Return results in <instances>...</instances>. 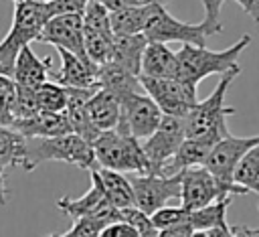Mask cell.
I'll list each match as a JSON object with an SVG mask.
<instances>
[{
  "label": "cell",
  "mask_w": 259,
  "mask_h": 237,
  "mask_svg": "<svg viewBox=\"0 0 259 237\" xmlns=\"http://www.w3.org/2000/svg\"><path fill=\"white\" fill-rule=\"evenodd\" d=\"M176 53L164 43H148L142 53L140 75L152 79H166L176 77Z\"/></svg>",
  "instance_id": "cell-20"
},
{
  "label": "cell",
  "mask_w": 259,
  "mask_h": 237,
  "mask_svg": "<svg viewBox=\"0 0 259 237\" xmlns=\"http://www.w3.org/2000/svg\"><path fill=\"white\" fill-rule=\"evenodd\" d=\"M148 41L144 34H130V36H113L111 53L107 63H113L121 67L123 71L132 75H140V65H142V53L146 49Z\"/></svg>",
  "instance_id": "cell-21"
},
{
  "label": "cell",
  "mask_w": 259,
  "mask_h": 237,
  "mask_svg": "<svg viewBox=\"0 0 259 237\" xmlns=\"http://www.w3.org/2000/svg\"><path fill=\"white\" fill-rule=\"evenodd\" d=\"M160 120H162L160 107L144 93V89L132 91L119 99V122L115 132L123 136H132L138 142H142L154 134Z\"/></svg>",
  "instance_id": "cell-9"
},
{
  "label": "cell",
  "mask_w": 259,
  "mask_h": 237,
  "mask_svg": "<svg viewBox=\"0 0 259 237\" xmlns=\"http://www.w3.org/2000/svg\"><path fill=\"white\" fill-rule=\"evenodd\" d=\"M14 2H22V0H14Z\"/></svg>",
  "instance_id": "cell-47"
},
{
  "label": "cell",
  "mask_w": 259,
  "mask_h": 237,
  "mask_svg": "<svg viewBox=\"0 0 259 237\" xmlns=\"http://www.w3.org/2000/svg\"><path fill=\"white\" fill-rule=\"evenodd\" d=\"M51 57L38 59L36 53L30 49V45L22 47L16 61H14V69H12V79L16 85L28 87V89H36L38 85H42L45 81H49V71H51Z\"/></svg>",
  "instance_id": "cell-17"
},
{
  "label": "cell",
  "mask_w": 259,
  "mask_h": 237,
  "mask_svg": "<svg viewBox=\"0 0 259 237\" xmlns=\"http://www.w3.org/2000/svg\"><path fill=\"white\" fill-rule=\"evenodd\" d=\"M127 2H130V6H152V4L166 6V2H170V0H127Z\"/></svg>",
  "instance_id": "cell-42"
},
{
  "label": "cell",
  "mask_w": 259,
  "mask_h": 237,
  "mask_svg": "<svg viewBox=\"0 0 259 237\" xmlns=\"http://www.w3.org/2000/svg\"><path fill=\"white\" fill-rule=\"evenodd\" d=\"M231 235H233V237H255V235H253V229H251V227H245V225H235V227H231Z\"/></svg>",
  "instance_id": "cell-40"
},
{
  "label": "cell",
  "mask_w": 259,
  "mask_h": 237,
  "mask_svg": "<svg viewBox=\"0 0 259 237\" xmlns=\"http://www.w3.org/2000/svg\"><path fill=\"white\" fill-rule=\"evenodd\" d=\"M93 156L99 168H107L121 174H148L150 166L142 152V144L132 138L123 136L115 130L99 134L93 142Z\"/></svg>",
  "instance_id": "cell-5"
},
{
  "label": "cell",
  "mask_w": 259,
  "mask_h": 237,
  "mask_svg": "<svg viewBox=\"0 0 259 237\" xmlns=\"http://www.w3.org/2000/svg\"><path fill=\"white\" fill-rule=\"evenodd\" d=\"M40 43H49L57 49L75 53L85 57L83 51V20L81 14H65V16H53L45 22L40 34Z\"/></svg>",
  "instance_id": "cell-14"
},
{
  "label": "cell",
  "mask_w": 259,
  "mask_h": 237,
  "mask_svg": "<svg viewBox=\"0 0 259 237\" xmlns=\"http://www.w3.org/2000/svg\"><path fill=\"white\" fill-rule=\"evenodd\" d=\"M8 186H6V178H4V170L0 168V205L8 203Z\"/></svg>",
  "instance_id": "cell-41"
},
{
  "label": "cell",
  "mask_w": 259,
  "mask_h": 237,
  "mask_svg": "<svg viewBox=\"0 0 259 237\" xmlns=\"http://www.w3.org/2000/svg\"><path fill=\"white\" fill-rule=\"evenodd\" d=\"M134 190V207L146 215L156 213L166 207L168 201L180 199V174L162 176V174H127Z\"/></svg>",
  "instance_id": "cell-11"
},
{
  "label": "cell",
  "mask_w": 259,
  "mask_h": 237,
  "mask_svg": "<svg viewBox=\"0 0 259 237\" xmlns=\"http://www.w3.org/2000/svg\"><path fill=\"white\" fill-rule=\"evenodd\" d=\"M95 172H97L99 182L103 186L105 199L109 201V205L113 209L121 211V209L134 207V190H132V184H130L127 174L113 172V170L99 168V166H95Z\"/></svg>",
  "instance_id": "cell-22"
},
{
  "label": "cell",
  "mask_w": 259,
  "mask_h": 237,
  "mask_svg": "<svg viewBox=\"0 0 259 237\" xmlns=\"http://www.w3.org/2000/svg\"><path fill=\"white\" fill-rule=\"evenodd\" d=\"M26 164V138H22L14 128L0 126V168Z\"/></svg>",
  "instance_id": "cell-25"
},
{
  "label": "cell",
  "mask_w": 259,
  "mask_h": 237,
  "mask_svg": "<svg viewBox=\"0 0 259 237\" xmlns=\"http://www.w3.org/2000/svg\"><path fill=\"white\" fill-rule=\"evenodd\" d=\"M51 160L67 162V164H73V166L83 168V170H93L97 166L91 144L73 132L63 134V136H55V138L26 140L24 172H32L38 164L51 162Z\"/></svg>",
  "instance_id": "cell-3"
},
{
  "label": "cell",
  "mask_w": 259,
  "mask_h": 237,
  "mask_svg": "<svg viewBox=\"0 0 259 237\" xmlns=\"http://www.w3.org/2000/svg\"><path fill=\"white\" fill-rule=\"evenodd\" d=\"M255 22H259V0H235Z\"/></svg>",
  "instance_id": "cell-38"
},
{
  "label": "cell",
  "mask_w": 259,
  "mask_h": 237,
  "mask_svg": "<svg viewBox=\"0 0 259 237\" xmlns=\"http://www.w3.org/2000/svg\"><path fill=\"white\" fill-rule=\"evenodd\" d=\"M231 199L233 196H225V199H219L202 209L188 211L186 223L192 227V231H208V229L227 225V207L231 205Z\"/></svg>",
  "instance_id": "cell-26"
},
{
  "label": "cell",
  "mask_w": 259,
  "mask_h": 237,
  "mask_svg": "<svg viewBox=\"0 0 259 237\" xmlns=\"http://www.w3.org/2000/svg\"><path fill=\"white\" fill-rule=\"evenodd\" d=\"M142 34L148 43L166 45L170 41H178L182 45H194V47H206V38L210 36L202 22H196V24L182 22L174 18L162 4L148 6L146 24H144Z\"/></svg>",
  "instance_id": "cell-6"
},
{
  "label": "cell",
  "mask_w": 259,
  "mask_h": 237,
  "mask_svg": "<svg viewBox=\"0 0 259 237\" xmlns=\"http://www.w3.org/2000/svg\"><path fill=\"white\" fill-rule=\"evenodd\" d=\"M103 225H107V223L95 221V219H77V221H73L69 231L51 233V235H45V237H97V233Z\"/></svg>",
  "instance_id": "cell-33"
},
{
  "label": "cell",
  "mask_w": 259,
  "mask_h": 237,
  "mask_svg": "<svg viewBox=\"0 0 259 237\" xmlns=\"http://www.w3.org/2000/svg\"><path fill=\"white\" fill-rule=\"evenodd\" d=\"M36 107L38 111H51V113H63L67 105V91L55 81H45L34 89Z\"/></svg>",
  "instance_id": "cell-28"
},
{
  "label": "cell",
  "mask_w": 259,
  "mask_h": 237,
  "mask_svg": "<svg viewBox=\"0 0 259 237\" xmlns=\"http://www.w3.org/2000/svg\"><path fill=\"white\" fill-rule=\"evenodd\" d=\"M36 97H34V89L16 85V97H14V120L20 117H28L32 113H36Z\"/></svg>",
  "instance_id": "cell-32"
},
{
  "label": "cell",
  "mask_w": 259,
  "mask_h": 237,
  "mask_svg": "<svg viewBox=\"0 0 259 237\" xmlns=\"http://www.w3.org/2000/svg\"><path fill=\"white\" fill-rule=\"evenodd\" d=\"M150 221L152 225L160 231V229H166V227H172V225H182L188 221V211L182 209L180 205L178 207H162L158 209L156 213L150 215Z\"/></svg>",
  "instance_id": "cell-30"
},
{
  "label": "cell",
  "mask_w": 259,
  "mask_h": 237,
  "mask_svg": "<svg viewBox=\"0 0 259 237\" xmlns=\"http://www.w3.org/2000/svg\"><path fill=\"white\" fill-rule=\"evenodd\" d=\"M97 237H138V231L125 221H113L99 229Z\"/></svg>",
  "instance_id": "cell-36"
},
{
  "label": "cell",
  "mask_w": 259,
  "mask_h": 237,
  "mask_svg": "<svg viewBox=\"0 0 259 237\" xmlns=\"http://www.w3.org/2000/svg\"><path fill=\"white\" fill-rule=\"evenodd\" d=\"M49 20L45 12V4L34 0L14 2V16L8 34L0 41V75L12 77L14 61L22 47L38 41V34Z\"/></svg>",
  "instance_id": "cell-4"
},
{
  "label": "cell",
  "mask_w": 259,
  "mask_h": 237,
  "mask_svg": "<svg viewBox=\"0 0 259 237\" xmlns=\"http://www.w3.org/2000/svg\"><path fill=\"white\" fill-rule=\"evenodd\" d=\"M190 237H204V231H192Z\"/></svg>",
  "instance_id": "cell-43"
},
{
  "label": "cell",
  "mask_w": 259,
  "mask_h": 237,
  "mask_svg": "<svg viewBox=\"0 0 259 237\" xmlns=\"http://www.w3.org/2000/svg\"><path fill=\"white\" fill-rule=\"evenodd\" d=\"M148 6H123L119 10L109 12V24L113 36H130L142 34L146 24Z\"/></svg>",
  "instance_id": "cell-24"
},
{
  "label": "cell",
  "mask_w": 259,
  "mask_h": 237,
  "mask_svg": "<svg viewBox=\"0 0 259 237\" xmlns=\"http://www.w3.org/2000/svg\"><path fill=\"white\" fill-rule=\"evenodd\" d=\"M89 0H51L45 2V12L49 18L65 16V14H83Z\"/></svg>",
  "instance_id": "cell-35"
},
{
  "label": "cell",
  "mask_w": 259,
  "mask_h": 237,
  "mask_svg": "<svg viewBox=\"0 0 259 237\" xmlns=\"http://www.w3.org/2000/svg\"><path fill=\"white\" fill-rule=\"evenodd\" d=\"M204 237H233V235H231V227L223 225V227H214V229L204 231Z\"/></svg>",
  "instance_id": "cell-39"
},
{
  "label": "cell",
  "mask_w": 259,
  "mask_h": 237,
  "mask_svg": "<svg viewBox=\"0 0 259 237\" xmlns=\"http://www.w3.org/2000/svg\"><path fill=\"white\" fill-rule=\"evenodd\" d=\"M233 182L243 186L247 192L259 194V144L245 152L233 170Z\"/></svg>",
  "instance_id": "cell-27"
},
{
  "label": "cell",
  "mask_w": 259,
  "mask_h": 237,
  "mask_svg": "<svg viewBox=\"0 0 259 237\" xmlns=\"http://www.w3.org/2000/svg\"><path fill=\"white\" fill-rule=\"evenodd\" d=\"M0 126H6V122H4V120H2V117H0Z\"/></svg>",
  "instance_id": "cell-46"
},
{
  "label": "cell",
  "mask_w": 259,
  "mask_h": 237,
  "mask_svg": "<svg viewBox=\"0 0 259 237\" xmlns=\"http://www.w3.org/2000/svg\"><path fill=\"white\" fill-rule=\"evenodd\" d=\"M138 81L144 93L160 107L162 115L184 117L190 111V107L198 101V85H192L180 77L152 79L138 75Z\"/></svg>",
  "instance_id": "cell-8"
},
{
  "label": "cell",
  "mask_w": 259,
  "mask_h": 237,
  "mask_svg": "<svg viewBox=\"0 0 259 237\" xmlns=\"http://www.w3.org/2000/svg\"><path fill=\"white\" fill-rule=\"evenodd\" d=\"M57 53L61 57V67L55 73V83L71 89H99L97 85L99 65L91 63L87 57L63 49H57Z\"/></svg>",
  "instance_id": "cell-15"
},
{
  "label": "cell",
  "mask_w": 259,
  "mask_h": 237,
  "mask_svg": "<svg viewBox=\"0 0 259 237\" xmlns=\"http://www.w3.org/2000/svg\"><path fill=\"white\" fill-rule=\"evenodd\" d=\"M14 97H16V83L12 77L0 75V117L10 126L14 120Z\"/></svg>",
  "instance_id": "cell-31"
},
{
  "label": "cell",
  "mask_w": 259,
  "mask_h": 237,
  "mask_svg": "<svg viewBox=\"0 0 259 237\" xmlns=\"http://www.w3.org/2000/svg\"><path fill=\"white\" fill-rule=\"evenodd\" d=\"M251 34H243L235 45L223 49V51H210L206 47H194V45H182L176 53V77L198 85L208 75H227V73H241L239 57L249 47Z\"/></svg>",
  "instance_id": "cell-1"
},
{
  "label": "cell",
  "mask_w": 259,
  "mask_h": 237,
  "mask_svg": "<svg viewBox=\"0 0 259 237\" xmlns=\"http://www.w3.org/2000/svg\"><path fill=\"white\" fill-rule=\"evenodd\" d=\"M186 140L184 134V117H174V115H162L158 128L154 130L152 136L142 140V152L148 160L150 172L160 174V170L172 160L180 144Z\"/></svg>",
  "instance_id": "cell-10"
},
{
  "label": "cell",
  "mask_w": 259,
  "mask_h": 237,
  "mask_svg": "<svg viewBox=\"0 0 259 237\" xmlns=\"http://www.w3.org/2000/svg\"><path fill=\"white\" fill-rule=\"evenodd\" d=\"M239 73H227L221 75V81L210 91V95L202 101H196L190 111L184 115V134L186 138H198V140H212L219 142L225 136H229L227 117L237 113L233 105L225 103V95L229 91V85Z\"/></svg>",
  "instance_id": "cell-2"
},
{
  "label": "cell",
  "mask_w": 259,
  "mask_h": 237,
  "mask_svg": "<svg viewBox=\"0 0 259 237\" xmlns=\"http://www.w3.org/2000/svg\"><path fill=\"white\" fill-rule=\"evenodd\" d=\"M119 221L130 223V225L138 231V237H158V229L152 225L150 215L142 213V211L136 209V207L121 209V211H119Z\"/></svg>",
  "instance_id": "cell-29"
},
{
  "label": "cell",
  "mask_w": 259,
  "mask_h": 237,
  "mask_svg": "<svg viewBox=\"0 0 259 237\" xmlns=\"http://www.w3.org/2000/svg\"><path fill=\"white\" fill-rule=\"evenodd\" d=\"M34 2H40V4H45V2H51V0H34Z\"/></svg>",
  "instance_id": "cell-45"
},
{
  "label": "cell",
  "mask_w": 259,
  "mask_h": 237,
  "mask_svg": "<svg viewBox=\"0 0 259 237\" xmlns=\"http://www.w3.org/2000/svg\"><path fill=\"white\" fill-rule=\"evenodd\" d=\"M190 235H192V227L188 223L172 225V227H166V229L158 231V237H190Z\"/></svg>",
  "instance_id": "cell-37"
},
{
  "label": "cell",
  "mask_w": 259,
  "mask_h": 237,
  "mask_svg": "<svg viewBox=\"0 0 259 237\" xmlns=\"http://www.w3.org/2000/svg\"><path fill=\"white\" fill-rule=\"evenodd\" d=\"M97 85H99V89H105V91L113 93L117 99H121L123 95L132 93V91H140L142 89V85H140L136 75L123 71L121 67L113 65V63H105V65L99 67Z\"/></svg>",
  "instance_id": "cell-23"
},
{
  "label": "cell",
  "mask_w": 259,
  "mask_h": 237,
  "mask_svg": "<svg viewBox=\"0 0 259 237\" xmlns=\"http://www.w3.org/2000/svg\"><path fill=\"white\" fill-rule=\"evenodd\" d=\"M225 0H202V8H204V16H202V24L208 30V34H219L223 32V22H221V8H223Z\"/></svg>",
  "instance_id": "cell-34"
},
{
  "label": "cell",
  "mask_w": 259,
  "mask_h": 237,
  "mask_svg": "<svg viewBox=\"0 0 259 237\" xmlns=\"http://www.w3.org/2000/svg\"><path fill=\"white\" fill-rule=\"evenodd\" d=\"M180 174V207L186 211L202 209L219 199L233 196V194H247L243 186H227L219 182L204 166L186 168Z\"/></svg>",
  "instance_id": "cell-7"
},
{
  "label": "cell",
  "mask_w": 259,
  "mask_h": 237,
  "mask_svg": "<svg viewBox=\"0 0 259 237\" xmlns=\"http://www.w3.org/2000/svg\"><path fill=\"white\" fill-rule=\"evenodd\" d=\"M217 142L212 140H198V138H186L180 148L176 150V154L172 156V160L160 170L162 176H174L186 168H192V166H204L206 164V158L212 150Z\"/></svg>",
  "instance_id": "cell-19"
},
{
  "label": "cell",
  "mask_w": 259,
  "mask_h": 237,
  "mask_svg": "<svg viewBox=\"0 0 259 237\" xmlns=\"http://www.w3.org/2000/svg\"><path fill=\"white\" fill-rule=\"evenodd\" d=\"M10 128H14L22 138H55L71 132V126L65 113H51V111H36L28 117L12 120Z\"/></svg>",
  "instance_id": "cell-16"
},
{
  "label": "cell",
  "mask_w": 259,
  "mask_h": 237,
  "mask_svg": "<svg viewBox=\"0 0 259 237\" xmlns=\"http://www.w3.org/2000/svg\"><path fill=\"white\" fill-rule=\"evenodd\" d=\"M89 178H91V186L87 188V192L79 199H71V196H61L55 205L61 213H65L67 217H71L73 221L77 219H95V221H103V223H113L119 221V211L113 209L109 205V201L105 199L103 186L99 182V176L93 170H89Z\"/></svg>",
  "instance_id": "cell-12"
},
{
  "label": "cell",
  "mask_w": 259,
  "mask_h": 237,
  "mask_svg": "<svg viewBox=\"0 0 259 237\" xmlns=\"http://www.w3.org/2000/svg\"><path fill=\"white\" fill-rule=\"evenodd\" d=\"M87 117H89V124L93 126V130L97 134H103V132H111L117 128V122H119V99L105 91V89H97L87 105Z\"/></svg>",
  "instance_id": "cell-18"
},
{
  "label": "cell",
  "mask_w": 259,
  "mask_h": 237,
  "mask_svg": "<svg viewBox=\"0 0 259 237\" xmlns=\"http://www.w3.org/2000/svg\"><path fill=\"white\" fill-rule=\"evenodd\" d=\"M253 235H255V237H259V227H257V229H253Z\"/></svg>",
  "instance_id": "cell-44"
},
{
  "label": "cell",
  "mask_w": 259,
  "mask_h": 237,
  "mask_svg": "<svg viewBox=\"0 0 259 237\" xmlns=\"http://www.w3.org/2000/svg\"><path fill=\"white\" fill-rule=\"evenodd\" d=\"M257 144H259V134H255V136H243V138H237V136H231L229 134V136H225L223 140H219L212 146V150H210V154L206 158L204 168L219 182H223L227 186H235V182H233V170H235V166L245 156V152L251 150Z\"/></svg>",
  "instance_id": "cell-13"
}]
</instances>
